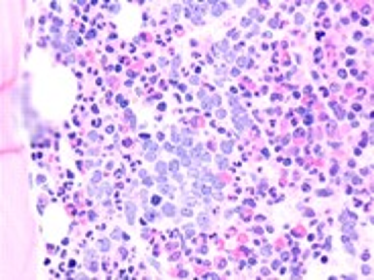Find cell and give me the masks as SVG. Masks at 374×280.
Listing matches in <instances>:
<instances>
[{
    "label": "cell",
    "instance_id": "cell-14",
    "mask_svg": "<svg viewBox=\"0 0 374 280\" xmlns=\"http://www.w3.org/2000/svg\"><path fill=\"white\" fill-rule=\"evenodd\" d=\"M222 150H224L226 154H228V152H232V142H224V144H222Z\"/></svg>",
    "mask_w": 374,
    "mask_h": 280
},
{
    "label": "cell",
    "instance_id": "cell-6",
    "mask_svg": "<svg viewBox=\"0 0 374 280\" xmlns=\"http://www.w3.org/2000/svg\"><path fill=\"white\" fill-rule=\"evenodd\" d=\"M214 181H216V177H214L212 173H207V171L201 173V183H212V185H214Z\"/></svg>",
    "mask_w": 374,
    "mask_h": 280
},
{
    "label": "cell",
    "instance_id": "cell-2",
    "mask_svg": "<svg viewBox=\"0 0 374 280\" xmlns=\"http://www.w3.org/2000/svg\"><path fill=\"white\" fill-rule=\"evenodd\" d=\"M193 191H195L197 195H205V197L209 195V189H207V185H205V183H201V181H197V183L193 185Z\"/></svg>",
    "mask_w": 374,
    "mask_h": 280
},
{
    "label": "cell",
    "instance_id": "cell-12",
    "mask_svg": "<svg viewBox=\"0 0 374 280\" xmlns=\"http://www.w3.org/2000/svg\"><path fill=\"white\" fill-rule=\"evenodd\" d=\"M218 167H220V169H226V167H228V162H226L224 156H218Z\"/></svg>",
    "mask_w": 374,
    "mask_h": 280
},
{
    "label": "cell",
    "instance_id": "cell-15",
    "mask_svg": "<svg viewBox=\"0 0 374 280\" xmlns=\"http://www.w3.org/2000/svg\"><path fill=\"white\" fill-rule=\"evenodd\" d=\"M165 213L167 215H175V207L173 205H165Z\"/></svg>",
    "mask_w": 374,
    "mask_h": 280
},
{
    "label": "cell",
    "instance_id": "cell-18",
    "mask_svg": "<svg viewBox=\"0 0 374 280\" xmlns=\"http://www.w3.org/2000/svg\"><path fill=\"white\" fill-rule=\"evenodd\" d=\"M238 63H240L242 67H246V65H250V61H248L246 57H242V59H238Z\"/></svg>",
    "mask_w": 374,
    "mask_h": 280
},
{
    "label": "cell",
    "instance_id": "cell-16",
    "mask_svg": "<svg viewBox=\"0 0 374 280\" xmlns=\"http://www.w3.org/2000/svg\"><path fill=\"white\" fill-rule=\"evenodd\" d=\"M185 203H187L189 207H191V205H195V197H191V195L187 197V195H185Z\"/></svg>",
    "mask_w": 374,
    "mask_h": 280
},
{
    "label": "cell",
    "instance_id": "cell-17",
    "mask_svg": "<svg viewBox=\"0 0 374 280\" xmlns=\"http://www.w3.org/2000/svg\"><path fill=\"white\" fill-rule=\"evenodd\" d=\"M100 248L108 252V250H110V242H106V240H102V242H100Z\"/></svg>",
    "mask_w": 374,
    "mask_h": 280
},
{
    "label": "cell",
    "instance_id": "cell-20",
    "mask_svg": "<svg viewBox=\"0 0 374 280\" xmlns=\"http://www.w3.org/2000/svg\"><path fill=\"white\" fill-rule=\"evenodd\" d=\"M110 12H118V4H110Z\"/></svg>",
    "mask_w": 374,
    "mask_h": 280
},
{
    "label": "cell",
    "instance_id": "cell-13",
    "mask_svg": "<svg viewBox=\"0 0 374 280\" xmlns=\"http://www.w3.org/2000/svg\"><path fill=\"white\" fill-rule=\"evenodd\" d=\"M161 193H163V195H171V187L163 183V185H161Z\"/></svg>",
    "mask_w": 374,
    "mask_h": 280
},
{
    "label": "cell",
    "instance_id": "cell-9",
    "mask_svg": "<svg viewBox=\"0 0 374 280\" xmlns=\"http://www.w3.org/2000/svg\"><path fill=\"white\" fill-rule=\"evenodd\" d=\"M216 49H218V51H222V53H226V51H228V41L218 43V45H216Z\"/></svg>",
    "mask_w": 374,
    "mask_h": 280
},
{
    "label": "cell",
    "instance_id": "cell-8",
    "mask_svg": "<svg viewBox=\"0 0 374 280\" xmlns=\"http://www.w3.org/2000/svg\"><path fill=\"white\" fill-rule=\"evenodd\" d=\"M167 167H169V171H171V173H173L175 177H177V175H179V173H177V169H179V165H177V162H175V160H173V162H169V165H167Z\"/></svg>",
    "mask_w": 374,
    "mask_h": 280
},
{
    "label": "cell",
    "instance_id": "cell-10",
    "mask_svg": "<svg viewBox=\"0 0 374 280\" xmlns=\"http://www.w3.org/2000/svg\"><path fill=\"white\" fill-rule=\"evenodd\" d=\"M197 221H199V225H201V227H205V225L209 223V219H207V215H203V213H201V215H197Z\"/></svg>",
    "mask_w": 374,
    "mask_h": 280
},
{
    "label": "cell",
    "instance_id": "cell-3",
    "mask_svg": "<svg viewBox=\"0 0 374 280\" xmlns=\"http://www.w3.org/2000/svg\"><path fill=\"white\" fill-rule=\"evenodd\" d=\"M126 217H128V223H134V213H136V205L134 203H126Z\"/></svg>",
    "mask_w": 374,
    "mask_h": 280
},
{
    "label": "cell",
    "instance_id": "cell-19",
    "mask_svg": "<svg viewBox=\"0 0 374 280\" xmlns=\"http://www.w3.org/2000/svg\"><path fill=\"white\" fill-rule=\"evenodd\" d=\"M155 217H157L155 211H146V219H155Z\"/></svg>",
    "mask_w": 374,
    "mask_h": 280
},
{
    "label": "cell",
    "instance_id": "cell-4",
    "mask_svg": "<svg viewBox=\"0 0 374 280\" xmlns=\"http://www.w3.org/2000/svg\"><path fill=\"white\" fill-rule=\"evenodd\" d=\"M85 262H87V268H90L92 272H96V270H98V264H96V260H94V252H87V256H85Z\"/></svg>",
    "mask_w": 374,
    "mask_h": 280
},
{
    "label": "cell",
    "instance_id": "cell-1",
    "mask_svg": "<svg viewBox=\"0 0 374 280\" xmlns=\"http://www.w3.org/2000/svg\"><path fill=\"white\" fill-rule=\"evenodd\" d=\"M177 154H179V160H181V165L189 167L191 162H193V160H191V154H189V152H187L185 148H179V150H177Z\"/></svg>",
    "mask_w": 374,
    "mask_h": 280
},
{
    "label": "cell",
    "instance_id": "cell-7",
    "mask_svg": "<svg viewBox=\"0 0 374 280\" xmlns=\"http://www.w3.org/2000/svg\"><path fill=\"white\" fill-rule=\"evenodd\" d=\"M167 169H169V167L165 165V162H157V173H159L161 177H165V175H167Z\"/></svg>",
    "mask_w": 374,
    "mask_h": 280
},
{
    "label": "cell",
    "instance_id": "cell-21",
    "mask_svg": "<svg viewBox=\"0 0 374 280\" xmlns=\"http://www.w3.org/2000/svg\"><path fill=\"white\" fill-rule=\"evenodd\" d=\"M216 114H218V118H224V116H226V112H224V110H218Z\"/></svg>",
    "mask_w": 374,
    "mask_h": 280
},
{
    "label": "cell",
    "instance_id": "cell-5",
    "mask_svg": "<svg viewBox=\"0 0 374 280\" xmlns=\"http://www.w3.org/2000/svg\"><path fill=\"white\" fill-rule=\"evenodd\" d=\"M226 10V2H214V16H220V14H222Z\"/></svg>",
    "mask_w": 374,
    "mask_h": 280
},
{
    "label": "cell",
    "instance_id": "cell-11",
    "mask_svg": "<svg viewBox=\"0 0 374 280\" xmlns=\"http://www.w3.org/2000/svg\"><path fill=\"white\" fill-rule=\"evenodd\" d=\"M144 148H146V150H155V152H157V144H155V142H148V140H144Z\"/></svg>",
    "mask_w": 374,
    "mask_h": 280
}]
</instances>
